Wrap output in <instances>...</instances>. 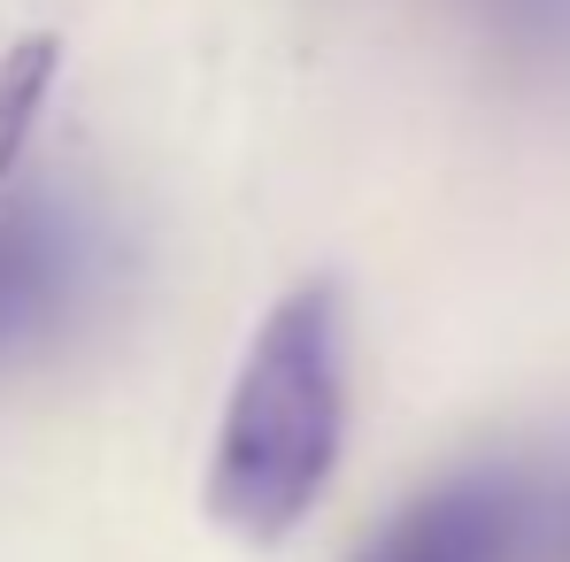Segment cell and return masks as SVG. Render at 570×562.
Returning a JSON list of instances; mask_svg holds the SVG:
<instances>
[{"instance_id":"cell-1","label":"cell","mask_w":570,"mask_h":562,"mask_svg":"<svg viewBox=\"0 0 570 562\" xmlns=\"http://www.w3.org/2000/svg\"><path fill=\"white\" fill-rule=\"evenodd\" d=\"M347 432V316L332 285H301L263 316L208 455V516L271 548L332 485Z\"/></svg>"},{"instance_id":"cell-2","label":"cell","mask_w":570,"mask_h":562,"mask_svg":"<svg viewBox=\"0 0 570 562\" xmlns=\"http://www.w3.org/2000/svg\"><path fill=\"white\" fill-rule=\"evenodd\" d=\"M94 285V231L55 193L0 200V363L47 347Z\"/></svg>"},{"instance_id":"cell-3","label":"cell","mask_w":570,"mask_h":562,"mask_svg":"<svg viewBox=\"0 0 570 562\" xmlns=\"http://www.w3.org/2000/svg\"><path fill=\"white\" fill-rule=\"evenodd\" d=\"M532 524V493L517 470H463L448 485H424L355 562H517Z\"/></svg>"},{"instance_id":"cell-4","label":"cell","mask_w":570,"mask_h":562,"mask_svg":"<svg viewBox=\"0 0 570 562\" xmlns=\"http://www.w3.org/2000/svg\"><path fill=\"white\" fill-rule=\"evenodd\" d=\"M47 86H55V39H23V47L0 55V186L23 155V139H31V116H39Z\"/></svg>"}]
</instances>
